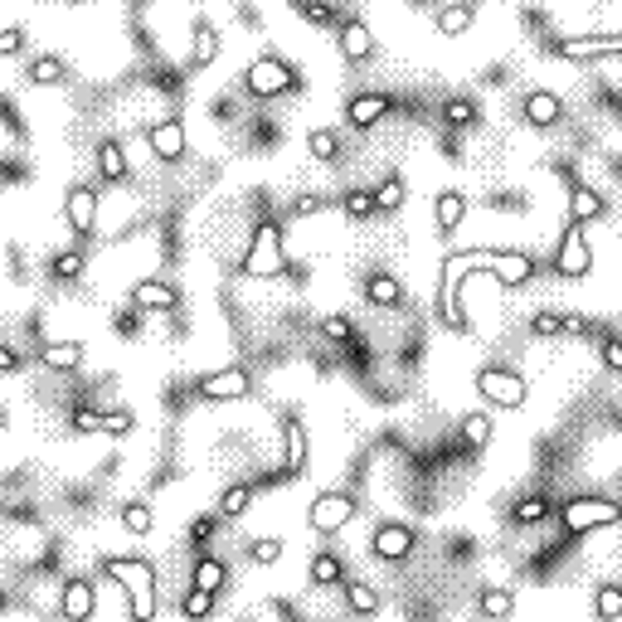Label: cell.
<instances>
[{
  "label": "cell",
  "instance_id": "obj_7",
  "mask_svg": "<svg viewBox=\"0 0 622 622\" xmlns=\"http://www.w3.org/2000/svg\"><path fill=\"white\" fill-rule=\"evenodd\" d=\"M477 394H482L487 404H497V408H520L526 404V379H520L516 370L487 365V370H477Z\"/></svg>",
  "mask_w": 622,
  "mask_h": 622
},
{
  "label": "cell",
  "instance_id": "obj_8",
  "mask_svg": "<svg viewBox=\"0 0 622 622\" xmlns=\"http://www.w3.org/2000/svg\"><path fill=\"white\" fill-rule=\"evenodd\" d=\"M549 54H555V59H574V64H588V59H617V54H622V39H617V35L549 39Z\"/></svg>",
  "mask_w": 622,
  "mask_h": 622
},
{
  "label": "cell",
  "instance_id": "obj_55",
  "mask_svg": "<svg viewBox=\"0 0 622 622\" xmlns=\"http://www.w3.org/2000/svg\"><path fill=\"white\" fill-rule=\"evenodd\" d=\"M564 336H584V316H564Z\"/></svg>",
  "mask_w": 622,
  "mask_h": 622
},
{
  "label": "cell",
  "instance_id": "obj_31",
  "mask_svg": "<svg viewBox=\"0 0 622 622\" xmlns=\"http://www.w3.org/2000/svg\"><path fill=\"white\" fill-rule=\"evenodd\" d=\"M306 466V428L302 423H287V466H282V477H296Z\"/></svg>",
  "mask_w": 622,
  "mask_h": 622
},
{
  "label": "cell",
  "instance_id": "obj_29",
  "mask_svg": "<svg viewBox=\"0 0 622 622\" xmlns=\"http://www.w3.org/2000/svg\"><path fill=\"white\" fill-rule=\"evenodd\" d=\"M437 35H466V30H472V20H477V10L472 5H443V10H437Z\"/></svg>",
  "mask_w": 622,
  "mask_h": 622
},
{
  "label": "cell",
  "instance_id": "obj_10",
  "mask_svg": "<svg viewBox=\"0 0 622 622\" xmlns=\"http://www.w3.org/2000/svg\"><path fill=\"white\" fill-rule=\"evenodd\" d=\"M200 399H209V404H234V399H248L253 394V379L244 375V370H215V375H200Z\"/></svg>",
  "mask_w": 622,
  "mask_h": 622
},
{
  "label": "cell",
  "instance_id": "obj_33",
  "mask_svg": "<svg viewBox=\"0 0 622 622\" xmlns=\"http://www.w3.org/2000/svg\"><path fill=\"white\" fill-rule=\"evenodd\" d=\"M346 603H350V613H360V617H375L379 613V593L370 584H356V578L346 584Z\"/></svg>",
  "mask_w": 622,
  "mask_h": 622
},
{
  "label": "cell",
  "instance_id": "obj_24",
  "mask_svg": "<svg viewBox=\"0 0 622 622\" xmlns=\"http://www.w3.org/2000/svg\"><path fill=\"white\" fill-rule=\"evenodd\" d=\"M477 613L487 622H511L516 613V593L511 588H482V598H477Z\"/></svg>",
  "mask_w": 622,
  "mask_h": 622
},
{
  "label": "cell",
  "instance_id": "obj_32",
  "mask_svg": "<svg viewBox=\"0 0 622 622\" xmlns=\"http://www.w3.org/2000/svg\"><path fill=\"white\" fill-rule=\"evenodd\" d=\"M549 511H555L549 497H526V501L511 506V520H516V526H540V520H549Z\"/></svg>",
  "mask_w": 622,
  "mask_h": 622
},
{
  "label": "cell",
  "instance_id": "obj_13",
  "mask_svg": "<svg viewBox=\"0 0 622 622\" xmlns=\"http://www.w3.org/2000/svg\"><path fill=\"white\" fill-rule=\"evenodd\" d=\"M146 146L156 161H180L186 156V122L180 117H161L146 126Z\"/></svg>",
  "mask_w": 622,
  "mask_h": 622
},
{
  "label": "cell",
  "instance_id": "obj_30",
  "mask_svg": "<svg viewBox=\"0 0 622 622\" xmlns=\"http://www.w3.org/2000/svg\"><path fill=\"white\" fill-rule=\"evenodd\" d=\"M311 584L331 588V584H346V564L331 555V549H321L316 559H311Z\"/></svg>",
  "mask_w": 622,
  "mask_h": 622
},
{
  "label": "cell",
  "instance_id": "obj_52",
  "mask_svg": "<svg viewBox=\"0 0 622 622\" xmlns=\"http://www.w3.org/2000/svg\"><path fill=\"white\" fill-rule=\"evenodd\" d=\"M311 215H321V195H302L296 200V219H311Z\"/></svg>",
  "mask_w": 622,
  "mask_h": 622
},
{
  "label": "cell",
  "instance_id": "obj_48",
  "mask_svg": "<svg viewBox=\"0 0 622 622\" xmlns=\"http://www.w3.org/2000/svg\"><path fill=\"white\" fill-rule=\"evenodd\" d=\"M321 336H326V341H356V331H350L346 316H326L321 321Z\"/></svg>",
  "mask_w": 622,
  "mask_h": 622
},
{
  "label": "cell",
  "instance_id": "obj_35",
  "mask_svg": "<svg viewBox=\"0 0 622 622\" xmlns=\"http://www.w3.org/2000/svg\"><path fill=\"white\" fill-rule=\"evenodd\" d=\"M462 443L472 447V452H482L491 443V418L487 414H466L462 418Z\"/></svg>",
  "mask_w": 622,
  "mask_h": 622
},
{
  "label": "cell",
  "instance_id": "obj_34",
  "mask_svg": "<svg viewBox=\"0 0 622 622\" xmlns=\"http://www.w3.org/2000/svg\"><path fill=\"white\" fill-rule=\"evenodd\" d=\"M370 195H375V209H389V215L408 200V190H404V180H399V176H385Z\"/></svg>",
  "mask_w": 622,
  "mask_h": 622
},
{
  "label": "cell",
  "instance_id": "obj_39",
  "mask_svg": "<svg viewBox=\"0 0 622 622\" xmlns=\"http://www.w3.org/2000/svg\"><path fill=\"white\" fill-rule=\"evenodd\" d=\"M180 613H186L190 622H205L209 613H215V593H200V588H190V593H186V603H180Z\"/></svg>",
  "mask_w": 622,
  "mask_h": 622
},
{
  "label": "cell",
  "instance_id": "obj_40",
  "mask_svg": "<svg viewBox=\"0 0 622 622\" xmlns=\"http://www.w3.org/2000/svg\"><path fill=\"white\" fill-rule=\"evenodd\" d=\"M49 273L54 277H78L83 273V248H68V253H54V258H49Z\"/></svg>",
  "mask_w": 622,
  "mask_h": 622
},
{
  "label": "cell",
  "instance_id": "obj_38",
  "mask_svg": "<svg viewBox=\"0 0 622 622\" xmlns=\"http://www.w3.org/2000/svg\"><path fill=\"white\" fill-rule=\"evenodd\" d=\"M248 501H253V487H229V491H224V497H219V516L238 520V516L248 511Z\"/></svg>",
  "mask_w": 622,
  "mask_h": 622
},
{
  "label": "cell",
  "instance_id": "obj_18",
  "mask_svg": "<svg viewBox=\"0 0 622 622\" xmlns=\"http://www.w3.org/2000/svg\"><path fill=\"white\" fill-rule=\"evenodd\" d=\"M350 126H360V132H370V126L379 117H389V97L385 93H360V97H350Z\"/></svg>",
  "mask_w": 622,
  "mask_h": 622
},
{
  "label": "cell",
  "instance_id": "obj_44",
  "mask_svg": "<svg viewBox=\"0 0 622 622\" xmlns=\"http://www.w3.org/2000/svg\"><path fill=\"white\" fill-rule=\"evenodd\" d=\"M530 331L535 336H564V311H535Z\"/></svg>",
  "mask_w": 622,
  "mask_h": 622
},
{
  "label": "cell",
  "instance_id": "obj_5",
  "mask_svg": "<svg viewBox=\"0 0 622 622\" xmlns=\"http://www.w3.org/2000/svg\"><path fill=\"white\" fill-rule=\"evenodd\" d=\"M244 88L253 97H277V93H296V74L282 59H273V54H263V59H253L244 68Z\"/></svg>",
  "mask_w": 622,
  "mask_h": 622
},
{
  "label": "cell",
  "instance_id": "obj_3",
  "mask_svg": "<svg viewBox=\"0 0 622 622\" xmlns=\"http://www.w3.org/2000/svg\"><path fill=\"white\" fill-rule=\"evenodd\" d=\"M238 273H244V277L282 273V234H277V224H258V229H253V244L244 253V263H238Z\"/></svg>",
  "mask_w": 622,
  "mask_h": 622
},
{
  "label": "cell",
  "instance_id": "obj_15",
  "mask_svg": "<svg viewBox=\"0 0 622 622\" xmlns=\"http://www.w3.org/2000/svg\"><path fill=\"white\" fill-rule=\"evenodd\" d=\"M132 306L136 311H176L180 306V292L171 287V282H161V277H141L136 287H132Z\"/></svg>",
  "mask_w": 622,
  "mask_h": 622
},
{
  "label": "cell",
  "instance_id": "obj_42",
  "mask_svg": "<svg viewBox=\"0 0 622 622\" xmlns=\"http://www.w3.org/2000/svg\"><path fill=\"white\" fill-rule=\"evenodd\" d=\"M341 205H346L350 219H370V215H375V195H370V190H350Z\"/></svg>",
  "mask_w": 622,
  "mask_h": 622
},
{
  "label": "cell",
  "instance_id": "obj_17",
  "mask_svg": "<svg viewBox=\"0 0 622 622\" xmlns=\"http://www.w3.org/2000/svg\"><path fill=\"white\" fill-rule=\"evenodd\" d=\"M526 122L530 126H559V117H564V103H559V93H545V88H535V93H526Z\"/></svg>",
  "mask_w": 622,
  "mask_h": 622
},
{
  "label": "cell",
  "instance_id": "obj_21",
  "mask_svg": "<svg viewBox=\"0 0 622 622\" xmlns=\"http://www.w3.org/2000/svg\"><path fill=\"white\" fill-rule=\"evenodd\" d=\"M215 59H219V30L209 20H200L195 25V45H190V68L200 74V68H209Z\"/></svg>",
  "mask_w": 622,
  "mask_h": 622
},
{
  "label": "cell",
  "instance_id": "obj_25",
  "mask_svg": "<svg viewBox=\"0 0 622 622\" xmlns=\"http://www.w3.org/2000/svg\"><path fill=\"white\" fill-rule=\"evenodd\" d=\"M535 277V258L530 253H501V267H497V282L501 287H520V282Z\"/></svg>",
  "mask_w": 622,
  "mask_h": 622
},
{
  "label": "cell",
  "instance_id": "obj_47",
  "mask_svg": "<svg viewBox=\"0 0 622 622\" xmlns=\"http://www.w3.org/2000/svg\"><path fill=\"white\" fill-rule=\"evenodd\" d=\"M282 559V540L267 535V540H253V564H277Z\"/></svg>",
  "mask_w": 622,
  "mask_h": 622
},
{
  "label": "cell",
  "instance_id": "obj_46",
  "mask_svg": "<svg viewBox=\"0 0 622 622\" xmlns=\"http://www.w3.org/2000/svg\"><path fill=\"white\" fill-rule=\"evenodd\" d=\"M132 428H136L132 408H117V414H103V433H112V437H126Z\"/></svg>",
  "mask_w": 622,
  "mask_h": 622
},
{
  "label": "cell",
  "instance_id": "obj_53",
  "mask_svg": "<svg viewBox=\"0 0 622 622\" xmlns=\"http://www.w3.org/2000/svg\"><path fill=\"white\" fill-rule=\"evenodd\" d=\"M15 370H20V356H15L5 341H0V375H15Z\"/></svg>",
  "mask_w": 622,
  "mask_h": 622
},
{
  "label": "cell",
  "instance_id": "obj_26",
  "mask_svg": "<svg viewBox=\"0 0 622 622\" xmlns=\"http://www.w3.org/2000/svg\"><path fill=\"white\" fill-rule=\"evenodd\" d=\"M224 578H229V569L215 559V555H200L195 559V574H190V588H200V593H219L224 588Z\"/></svg>",
  "mask_w": 622,
  "mask_h": 622
},
{
  "label": "cell",
  "instance_id": "obj_41",
  "mask_svg": "<svg viewBox=\"0 0 622 622\" xmlns=\"http://www.w3.org/2000/svg\"><path fill=\"white\" fill-rule=\"evenodd\" d=\"M443 122L447 126H472L477 122V107L466 103V97H447V103H443Z\"/></svg>",
  "mask_w": 622,
  "mask_h": 622
},
{
  "label": "cell",
  "instance_id": "obj_1",
  "mask_svg": "<svg viewBox=\"0 0 622 622\" xmlns=\"http://www.w3.org/2000/svg\"><path fill=\"white\" fill-rule=\"evenodd\" d=\"M482 267L497 277L501 253L497 248H472V253H447V258H443V292H437V316H443V326L466 331V316H462V306H457V287H462V277L482 273Z\"/></svg>",
  "mask_w": 622,
  "mask_h": 622
},
{
  "label": "cell",
  "instance_id": "obj_49",
  "mask_svg": "<svg viewBox=\"0 0 622 622\" xmlns=\"http://www.w3.org/2000/svg\"><path fill=\"white\" fill-rule=\"evenodd\" d=\"M74 428L78 433H103V414H97V408H74Z\"/></svg>",
  "mask_w": 622,
  "mask_h": 622
},
{
  "label": "cell",
  "instance_id": "obj_22",
  "mask_svg": "<svg viewBox=\"0 0 622 622\" xmlns=\"http://www.w3.org/2000/svg\"><path fill=\"white\" fill-rule=\"evenodd\" d=\"M433 219H437V234H452L466 219V195L462 190H443V195H437V205H433Z\"/></svg>",
  "mask_w": 622,
  "mask_h": 622
},
{
  "label": "cell",
  "instance_id": "obj_54",
  "mask_svg": "<svg viewBox=\"0 0 622 622\" xmlns=\"http://www.w3.org/2000/svg\"><path fill=\"white\" fill-rule=\"evenodd\" d=\"M190 535H195V540H209V535H215V516H200L190 526Z\"/></svg>",
  "mask_w": 622,
  "mask_h": 622
},
{
  "label": "cell",
  "instance_id": "obj_4",
  "mask_svg": "<svg viewBox=\"0 0 622 622\" xmlns=\"http://www.w3.org/2000/svg\"><path fill=\"white\" fill-rule=\"evenodd\" d=\"M622 506L607 501V497H574L564 506V530L569 535H588V530H603V526H617Z\"/></svg>",
  "mask_w": 622,
  "mask_h": 622
},
{
  "label": "cell",
  "instance_id": "obj_14",
  "mask_svg": "<svg viewBox=\"0 0 622 622\" xmlns=\"http://www.w3.org/2000/svg\"><path fill=\"white\" fill-rule=\"evenodd\" d=\"M97 613V588L88 578H68L64 593H59V617L64 622H93Z\"/></svg>",
  "mask_w": 622,
  "mask_h": 622
},
{
  "label": "cell",
  "instance_id": "obj_23",
  "mask_svg": "<svg viewBox=\"0 0 622 622\" xmlns=\"http://www.w3.org/2000/svg\"><path fill=\"white\" fill-rule=\"evenodd\" d=\"M83 356H88V346H83V341H54V346L39 350V360H45L49 370H78Z\"/></svg>",
  "mask_w": 622,
  "mask_h": 622
},
{
  "label": "cell",
  "instance_id": "obj_2",
  "mask_svg": "<svg viewBox=\"0 0 622 622\" xmlns=\"http://www.w3.org/2000/svg\"><path fill=\"white\" fill-rule=\"evenodd\" d=\"M103 574L117 578L132 598V622H151L156 617V574L146 559H132V555H107L103 559Z\"/></svg>",
  "mask_w": 622,
  "mask_h": 622
},
{
  "label": "cell",
  "instance_id": "obj_19",
  "mask_svg": "<svg viewBox=\"0 0 622 622\" xmlns=\"http://www.w3.org/2000/svg\"><path fill=\"white\" fill-rule=\"evenodd\" d=\"M365 302H370V306H399L404 302V282L394 273H370V277H365Z\"/></svg>",
  "mask_w": 622,
  "mask_h": 622
},
{
  "label": "cell",
  "instance_id": "obj_28",
  "mask_svg": "<svg viewBox=\"0 0 622 622\" xmlns=\"http://www.w3.org/2000/svg\"><path fill=\"white\" fill-rule=\"evenodd\" d=\"M68 78V64L59 59V54H39V59H30V83H39V88H54V83Z\"/></svg>",
  "mask_w": 622,
  "mask_h": 622
},
{
  "label": "cell",
  "instance_id": "obj_37",
  "mask_svg": "<svg viewBox=\"0 0 622 622\" xmlns=\"http://www.w3.org/2000/svg\"><path fill=\"white\" fill-rule=\"evenodd\" d=\"M151 520H156L151 506H141V501H126V506H122V530H126V535H146Z\"/></svg>",
  "mask_w": 622,
  "mask_h": 622
},
{
  "label": "cell",
  "instance_id": "obj_6",
  "mask_svg": "<svg viewBox=\"0 0 622 622\" xmlns=\"http://www.w3.org/2000/svg\"><path fill=\"white\" fill-rule=\"evenodd\" d=\"M350 516H356V497L350 491H321L306 511V526H311V535H336L350 526Z\"/></svg>",
  "mask_w": 622,
  "mask_h": 622
},
{
  "label": "cell",
  "instance_id": "obj_50",
  "mask_svg": "<svg viewBox=\"0 0 622 622\" xmlns=\"http://www.w3.org/2000/svg\"><path fill=\"white\" fill-rule=\"evenodd\" d=\"M598 360H603V370H622V341H617V336H607V341H603Z\"/></svg>",
  "mask_w": 622,
  "mask_h": 622
},
{
  "label": "cell",
  "instance_id": "obj_11",
  "mask_svg": "<svg viewBox=\"0 0 622 622\" xmlns=\"http://www.w3.org/2000/svg\"><path fill=\"white\" fill-rule=\"evenodd\" d=\"M370 555L385 559V564L408 559V555H414V530L399 526V520H385V526H375V535H370Z\"/></svg>",
  "mask_w": 622,
  "mask_h": 622
},
{
  "label": "cell",
  "instance_id": "obj_36",
  "mask_svg": "<svg viewBox=\"0 0 622 622\" xmlns=\"http://www.w3.org/2000/svg\"><path fill=\"white\" fill-rule=\"evenodd\" d=\"M306 151L316 156V161H336V151H341V136H336L331 126H316V132L306 136Z\"/></svg>",
  "mask_w": 622,
  "mask_h": 622
},
{
  "label": "cell",
  "instance_id": "obj_20",
  "mask_svg": "<svg viewBox=\"0 0 622 622\" xmlns=\"http://www.w3.org/2000/svg\"><path fill=\"white\" fill-rule=\"evenodd\" d=\"M126 171H132V166H126V146L122 141H103V146H97V176H103L107 186H122Z\"/></svg>",
  "mask_w": 622,
  "mask_h": 622
},
{
  "label": "cell",
  "instance_id": "obj_43",
  "mask_svg": "<svg viewBox=\"0 0 622 622\" xmlns=\"http://www.w3.org/2000/svg\"><path fill=\"white\" fill-rule=\"evenodd\" d=\"M292 10H296V20H306V25H336V20H341L331 5H306V0H296Z\"/></svg>",
  "mask_w": 622,
  "mask_h": 622
},
{
  "label": "cell",
  "instance_id": "obj_56",
  "mask_svg": "<svg viewBox=\"0 0 622 622\" xmlns=\"http://www.w3.org/2000/svg\"><path fill=\"white\" fill-rule=\"evenodd\" d=\"M0 613H5V593H0Z\"/></svg>",
  "mask_w": 622,
  "mask_h": 622
},
{
  "label": "cell",
  "instance_id": "obj_16",
  "mask_svg": "<svg viewBox=\"0 0 622 622\" xmlns=\"http://www.w3.org/2000/svg\"><path fill=\"white\" fill-rule=\"evenodd\" d=\"M341 54H346L350 64H365V59H370V54H375V35H370V25L356 20V15L341 20Z\"/></svg>",
  "mask_w": 622,
  "mask_h": 622
},
{
  "label": "cell",
  "instance_id": "obj_51",
  "mask_svg": "<svg viewBox=\"0 0 622 622\" xmlns=\"http://www.w3.org/2000/svg\"><path fill=\"white\" fill-rule=\"evenodd\" d=\"M20 49H25V30H15V25L0 30V54H20Z\"/></svg>",
  "mask_w": 622,
  "mask_h": 622
},
{
  "label": "cell",
  "instance_id": "obj_9",
  "mask_svg": "<svg viewBox=\"0 0 622 622\" xmlns=\"http://www.w3.org/2000/svg\"><path fill=\"white\" fill-rule=\"evenodd\" d=\"M64 219H68V229L78 234V244H88L93 229H97V190L93 186H74L64 195Z\"/></svg>",
  "mask_w": 622,
  "mask_h": 622
},
{
  "label": "cell",
  "instance_id": "obj_12",
  "mask_svg": "<svg viewBox=\"0 0 622 622\" xmlns=\"http://www.w3.org/2000/svg\"><path fill=\"white\" fill-rule=\"evenodd\" d=\"M593 267V248H588V238H584V229H564V238H559V253H555V273L559 277H584Z\"/></svg>",
  "mask_w": 622,
  "mask_h": 622
},
{
  "label": "cell",
  "instance_id": "obj_45",
  "mask_svg": "<svg viewBox=\"0 0 622 622\" xmlns=\"http://www.w3.org/2000/svg\"><path fill=\"white\" fill-rule=\"evenodd\" d=\"M593 607H598V617H603V622H613V617L622 613V593H617L613 584H607V588H598V598H593Z\"/></svg>",
  "mask_w": 622,
  "mask_h": 622
},
{
  "label": "cell",
  "instance_id": "obj_27",
  "mask_svg": "<svg viewBox=\"0 0 622 622\" xmlns=\"http://www.w3.org/2000/svg\"><path fill=\"white\" fill-rule=\"evenodd\" d=\"M593 219H603V195L574 190L569 195V224H574V229H584V224H593Z\"/></svg>",
  "mask_w": 622,
  "mask_h": 622
}]
</instances>
